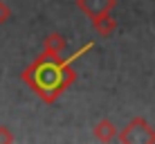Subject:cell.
<instances>
[{
	"instance_id": "obj_1",
	"label": "cell",
	"mask_w": 155,
	"mask_h": 144,
	"mask_svg": "<svg viewBox=\"0 0 155 144\" xmlns=\"http://www.w3.org/2000/svg\"><path fill=\"white\" fill-rule=\"evenodd\" d=\"M92 47H94V43H88V45L79 47L70 56H52V54H47V52H41V54L20 72V81L29 90H34V95L43 104H54V101L77 81V70L72 68V63L81 54L90 52Z\"/></svg>"
},
{
	"instance_id": "obj_2",
	"label": "cell",
	"mask_w": 155,
	"mask_h": 144,
	"mask_svg": "<svg viewBox=\"0 0 155 144\" xmlns=\"http://www.w3.org/2000/svg\"><path fill=\"white\" fill-rule=\"evenodd\" d=\"M117 140L124 144H155V129L144 117H133L119 131Z\"/></svg>"
},
{
	"instance_id": "obj_3",
	"label": "cell",
	"mask_w": 155,
	"mask_h": 144,
	"mask_svg": "<svg viewBox=\"0 0 155 144\" xmlns=\"http://www.w3.org/2000/svg\"><path fill=\"white\" fill-rule=\"evenodd\" d=\"M77 7L88 20H94L104 14H110L117 7V0H77Z\"/></svg>"
},
{
	"instance_id": "obj_4",
	"label": "cell",
	"mask_w": 155,
	"mask_h": 144,
	"mask_svg": "<svg viewBox=\"0 0 155 144\" xmlns=\"http://www.w3.org/2000/svg\"><path fill=\"white\" fill-rule=\"evenodd\" d=\"M92 135H94V140H97V142H115L117 135H119V131H117V126L110 119H106V117H104V119H99L97 124H94Z\"/></svg>"
},
{
	"instance_id": "obj_5",
	"label": "cell",
	"mask_w": 155,
	"mask_h": 144,
	"mask_svg": "<svg viewBox=\"0 0 155 144\" xmlns=\"http://www.w3.org/2000/svg\"><path fill=\"white\" fill-rule=\"evenodd\" d=\"M65 47H68V41L63 39V34H58V32L47 34L45 41H43V52H47V54H52V56H61L63 52H65Z\"/></svg>"
},
{
	"instance_id": "obj_6",
	"label": "cell",
	"mask_w": 155,
	"mask_h": 144,
	"mask_svg": "<svg viewBox=\"0 0 155 144\" xmlns=\"http://www.w3.org/2000/svg\"><path fill=\"white\" fill-rule=\"evenodd\" d=\"M92 29L97 32L99 36L108 39V36H113L115 32H117V20L110 14H104V16H99V18L92 20Z\"/></svg>"
},
{
	"instance_id": "obj_7",
	"label": "cell",
	"mask_w": 155,
	"mask_h": 144,
	"mask_svg": "<svg viewBox=\"0 0 155 144\" xmlns=\"http://www.w3.org/2000/svg\"><path fill=\"white\" fill-rule=\"evenodd\" d=\"M16 140L12 129H7V126H0V144H12Z\"/></svg>"
},
{
	"instance_id": "obj_8",
	"label": "cell",
	"mask_w": 155,
	"mask_h": 144,
	"mask_svg": "<svg viewBox=\"0 0 155 144\" xmlns=\"http://www.w3.org/2000/svg\"><path fill=\"white\" fill-rule=\"evenodd\" d=\"M9 18H12V9H9V5L5 0H0V25H5Z\"/></svg>"
}]
</instances>
